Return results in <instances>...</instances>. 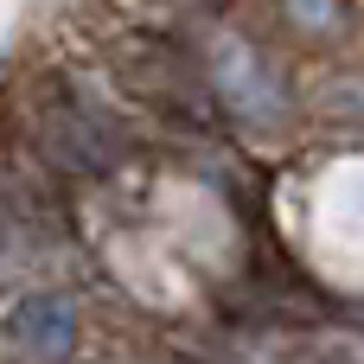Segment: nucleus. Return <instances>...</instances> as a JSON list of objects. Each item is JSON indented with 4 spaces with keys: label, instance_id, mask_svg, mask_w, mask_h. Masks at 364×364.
Here are the masks:
<instances>
[{
    "label": "nucleus",
    "instance_id": "f257e3e1",
    "mask_svg": "<svg viewBox=\"0 0 364 364\" xmlns=\"http://www.w3.org/2000/svg\"><path fill=\"white\" fill-rule=\"evenodd\" d=\"M211 70H218V90H224V102H230L237 122L269 128V122L282 115V83H275V70L262 64L256 45H243V38H230V32L211 38Z\"/></svg>",
    "mask_w": 364,
    "mask_h": 364
},
{
    "label": "nucleus",
    "instance_id": "f03ea898",
    "mask_svg": "<svg viewBox=\"0 0 364 364\" xmlns=\"http://www.w3.org/2000/svg\"><path fill=\"white\" fill-rule=\"evenodd\" d=\"M13 339L32 352V358H64L77 346V307L58 301V294H38L13 314Z\"/></svg>",
    "mask_w": 364,
    "mask_h": 364
},
{
    "label": "nucleus",
    "instance_id": "7ed1b4c3",
    "mask_svg": "<svg viewBox=\"0 0 364 364\" xmlns=\"http://www.w3.org/2000/svg\"><path fill=\"white\" fill-rule=\"evenodd\" d=\"M301 26H333V13H339V0H282Z\"/></svg>",
    "mask_w": 364,
    "mask_h": 364
}]
</instances>
